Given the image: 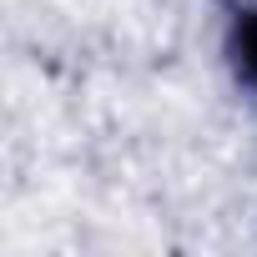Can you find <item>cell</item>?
<instances>
[{
  "label": "cell",
  "instance_id": "6da1fadb",
  "mask_svg": "<svg viewBox=\"0 0 257 257\" xmlns=\"http://www.w3.org/2000/svg\"><path fill=\"white\" fill-rule=\"evenodd\" d=\"M237 51H242V61H247L252 81H257V11L242 21V31H237Z\"/></svg>",
  "mask_w": 257,
  "mask_h": 257
}]
</instances>
